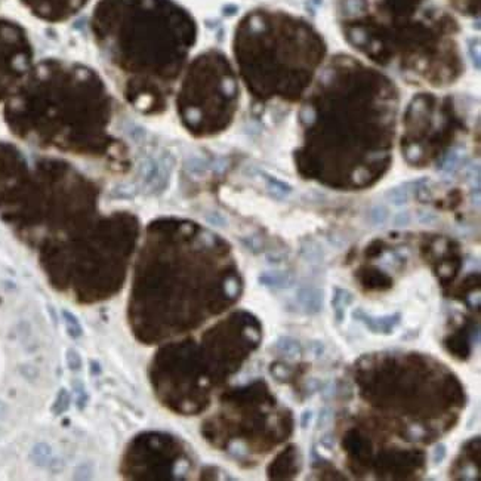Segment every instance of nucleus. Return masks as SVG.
I'll return each mask as SVG.
<instances>
[{"mask_svg":"<svg viewBox=\"0 0 481 481\" xmlns=\"http://www.w3.org/2000/svg\"><path fill=\"white\" fill-rule=\"evenodd\" d=\"M66 360H67V364L71 370L77 372L82 369V358H80V354L76 351V350H68L67 354H66Z\"/></svg>","mask_w":481,"mask_h":481,"instance_id":"obj_15","label":"nucleus"},{"mask_svg":"<svg viewBox=\"0 0 481 481\" xmlns=\"http://www.w3.org/2000/svg\"><path fill=\"white\" fill-rule=\"evenodd\" d=\"M312 419H314L312 410H309V409H305V410L301 413V420H299V423H301V428H302V430H308L309 426H311V423H312Z\"/></svg>","mask_w":481,"mask_h":481,"instance_id":"obj_19","label":"nucleus"},{"mask_svg":"<svg viewBox=\"0 0 481 481\" xmlns=\"http://www.w3.org/2000/svg\"><path fill=\"white\" fill-rule=\"evenodd\" d=\"M33 3L53 18H67L80 11L87 0H33Z\"/></svg>","mask_w":481,"mask_h":481,"instance_id":"obj_3","label":"nucleus"},{"mask_svg":"<svg viewBox=\"0 0 481 481\" xmlns=\"http://www.w3.org/2000/svg\"><path fill=\"white\" fill-rule=\"evenodd\" d=\"M276 348L280 352L290 355V357H298L302 354V347H301L299 341L292 336H280L276 341Z\"/></svg>","mask_w":481,"mask_h":481,"instance_id":"obj_8","label":"nucleus"},{"mask_svg":"<svg viewBox=\"0 0 481 481\" xmlns=\"http://www.w3.org/2000/svg\"><path fill=\"white\" fill-rule=\"evenodd\" d=\"M388 219H390V210L384 204H376L369 210V221L372 225L381 227V225L387 224Z\"/></svg>","mask_w":481,"mask_h":481,"instance_id":"obj_9","label":"nucleus"},{"mask_svg":"<svg viewBox=\"0 0 481 481\" xmlns=\"http://www.w3.org/2000/svg\"><path fill=\"white\" fill-rule=\"evenodd\" d=\"M410 221H412L410 213L407 210H403V212H398L394 217L393 224H394V227H407L410 224Z\"/></svg>","mask_w":481,"mask_h":481,"instance_id":"obj_18","label":"nucleus"},{"mask_svg":"<svg viewBox=\"0 0 481 481\" xmlns=\"http://www.w3.org/2000/svg\"><path fill=\"white\" fill-rule=\"evenodd\" d=\"M311 351H312V355H314L315 358H318V357H322V355L325 354L326 347H325V344H323L322 341H314V342L311 344Z\"/></svg>","mask_w":481,"mask_h":481,"instance_id":"obj_21","label":"nucleus"},{"mask_svg":"<svg viewBox=\"0 0 481 481\" xmlns=\"http://www.w3.org/2000/svg\"><path fill=\"white\" fill-rule=\"evenodd\" d=\"M447 456V446L444 443H437L431 452V460L434 465H441Z\"/></svg>","mask_w":481,"mask_h":481,"instance_id":"obj_14","label":"nucleus"},{"mask_svg":"<svg viewBox=\"0 0 481 481\" xmlns=\"http://www.w3.org/2000/svg\"><path fill=\"white\" fill-rule=\"evenodd\" d=\"M296 304L305 314L315 315L325 306V292L315 286H301L296 290Z\"/></svg>","mask_w":481,"mask_h":481,"instance_id":"obj_4","label":"nucleus"},{"mask_svg":"<svg viewBox=\"0 0 481 481\" xmlns=\"http://www.w3.org/2000/svg\"><path fill=\"white\" fill-rule=\"evenodd\" d=\"M74 387H76V393H77V407L85 409V406L87 404V400H89L86 388H85L83 382H80V381H79V384L74 382Z\"/></svg>","mask_w":481,"mask_h":481,"instance_id":"obj_16","label":"nucleus"},{"mask_svg":"<svg viewBox=\"0 0 481 481\" xmlns=\"http://www.w3.org/2000/svg\"><path fill=\"white\" fill-rule=\"evenodd\" d=\"M458 2H460L462 8L468 11H474V6L477 5V0H458Z\"/></svg>","mask_w":481,"mask_h":481,"instance_id":"obj_23","label":"nucleus"},{"mask_svg":"<svg viewBox=\"0 0 481 481\" xmlns=\"http://www.w3.org/2000/svg\"><path fill=\"white\" fill-rule=\"evenodd\" d=\"M92 31L109 60L125 70L176 61L194 39L188 15L168 0H101Z\"/></svg>","mask_w":481,"mask_h":481,"instance_id":"obj_1","label":"nucleus"},{"mask_svg":"<svg viewBox=\"0 0 481 481\" xmlns=\"http://www.w3.org/2000/svg\"><path fill=\"white\" fill-rule=\"evenodd\" d=\"M352 318L357 322L363 323L367 330H370L375 335H391L401 323V314L393 312L387 315H372L367 314L363 308H354L352 309Z\"/></svg>","mask_w":481,"mask_h":481,"instance_id":"obj_2","label":"nucleus"},{"mask_svg":"<svg viewBox=\"0 0 481 481\" xmlns=\"http://www.w3.org/2000/svg\"><path fill=\"white\" fill-rule=\"evenodd\" d=\"M259 283L270 289H289L295 284V279L289 273H265L259 277Z\"/></svg>","mask_w":481,"mask_h":481,"instance_id":"obj_6","label":"nucleus"},{"mask_svg":"<svg viewBox=\"0 0 481 481\" xmlns=\"http://www.w3.org/2000/svg\"><path fill=\"white\" fill-rule=\"evenodd\" d=\"M320 444L328 450H333L335 446H336V440L332 434H326V436H323L322 438H320Z\"/></svg>","mask_w":481,"mask_h":481,"instance_id":"obj_22","label":"nucleus"},{"mask_svg":"<svg viewBox=\"0 0 481 481\" xmlns=\"http://www.w3.org/2000/svg\"><path fill=\"white\" fill-rule=\"evenodd\" d=\"M426 179H417V181H412V182H406L400 187H394L387 193L388 200L394 204V206H403L409 201L410 198V191L416 187H419L420 184H423Z\"/></svg>","mask_w":481,"mask_h":481,"instance_id":"obj_7","label":"nucleus"},{"mask_svg":"<svg viewBox=\"0 0 481 481\" xmlns=\"http://www.w3.org/2000/svg\"><path fill=\"white\" fill-rule=\"evenodd\" d=\"M70 394L67 393V390H61L60 391V394H58V397H57V401H55V404H53V407H52V410H53V413H57V415H61V413H64L66 410H68V407H70Z\"/></svg>","mask_w":481,"mask_h":481,"instance_id":"obj_12","label":"nucleus"},{"mask_svg":"<svg viewBox=\"0 0 481 481\" xmlns=\"http://www.w3.org/2000/svg\"><path fill=\"white\" fill-rule=\"evenodd\" d=\"M333 420V412L329 407H322L317 415V420H315V428L317 430H325L330 425V422Z\"/></svg>","mask_w":481,"mask_h":481,"instance_id":"obj_11","label":"nucleus"},{"mask_svg":"<svg viewBox=\"0 0 481 481\" xmlns=\"http://www.w3.org/2000/svg\"><path fill=\"white\" fill-rule=\"evenodd\" d=\"M302 255L308 262H322V259H323L322 249H318L317 246H312V244H305L302 247Z\"/></svg>","mask_w":481,"mask_h":481,"instance_id":"obj_13","label":"nucleus"},{"mask_svg":"<svg viewBox=\"0 0 481 481\" xmlns=\"http://www.w3.org/2000/svg\"><path fill=\"white\" fill-rule=\"evenodd\" d=\"M332 308L335 312V318L338 323H342L345 320V309L354 304V295L347 290V289H341V287H335L333 296H332Z\"/></svg>","mask_w":481,"mask_h":481,"instance_id":"obj_5","label":"nucleus"},{"mask_svg":"<svg viewBox=\"0 0 481 481\" xmlns=\"http://www.w3.org/2000/svg\"><path fill=\"white\" fill-rule=\"evenodd\" d=\"M458 163H459V155H458L456 153H450V154L447 155V158L444 160V163H443L441 169H443L446 174H452V172H455Z\"/></svg>","mask_w":481,"mask_h":481,"instance_id":"obj_17","label":"nucleus"},{"mask_svg":"<svg viewBox=\"0 0 481 481\" xmlns=\"http://www.w3.org/2000/svg\"><path fill=\"white\" fill-rule=\"evenodd\" d=\"M63 315L66 318V325H67L68 333L73 338H80L83 335V329L79 323V320L76 318V315H73L70 311H63Z\"/></svg>","mask_w":481,"mask_h":481,"instance_id":"obj_10","label":"nucleus"},{"mask_svg":"<svg viewBox=\"0 0 481 481\" xmlns=\"http://www.w3.org/2000/svg\"><path fill=\"white\" fill-rule=\"evenodd\" d=\"M417 219L420 224H425V225H431L437 221V217L434 215L433 212H420L419 215H417Z\"/></svg>","mask_w":481,"mask_h":481,"instance_id":"obj_20","label":"nucleus"}]
</instances>
